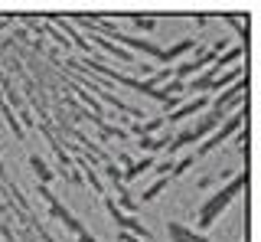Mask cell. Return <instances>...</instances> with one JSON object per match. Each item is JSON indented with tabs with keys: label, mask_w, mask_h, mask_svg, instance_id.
I'll use <instances>...</instances> for the list:
<instances>
[{
	"label": "cell",
	"mask_w": 261,
	"mask_h": 242,
	"mask_svg": "<svg viewBox=\"0 0 261 242\" xmlns=\"http://www.w3.org/2000/svg\"><path fill=\"white\" fill-rule=\"evenodd\" d=\"M88 43L101 46V50H105V53H111V56H114V59H118V62H130V66H134V53H127V50H121V46L108 43V39H105V36H92V39H88ZM95 46H92V50H95Z\"/></svg>",
	"instance_id": "cell-11"
},
{
	"label": "cell",
	"mask_w": 261,
	"mask_h": 242,
	"mask_svg": "<svg viewBox=\"0 0 261 242\" xmlns=\"http://www.w3.org/2000/svg\"><path fill=\"white\" fill-rule=\"evenodd\" d=\"M0 183H4V187L10 183V177H7V167H4V160H0Z\"/></svg>",
	"instance_id": "cell-17"
},
{
	"label": "cell",
	"mask_w": 261,
	"mask_h": 242,
	"mask_svg": "<svg viewBox=\"0 0 261 242\" xmlns=\"http://www.w3.org/2000/svg\"><path fill=\"white\" fill-rule=\"evenodd\" d=\"M209 102L206 95H199V99H190V102H183L179 108H173L170 115H160L163 118V125H179V121H186V118H193V115H199V111H206L209 108Z\"/></svg>",
	"instance_id": "cell-7"
},
{
	"label": "cell",
	"mask_w": 261,
	"mask_h": 242,
	"mask_svg": "<svg viewBox=\"0 0 261 242\" xmlns=\"http://www.w3.org/2000/svg\"><path fill=\"white\" fill-rule=\"evenodd\" d=\"M228 46H232V43H228V39H216V43H212L209 50L196 53V56H193L190 62H183V66H179V69H173V82H179V85H183L186 79L193 76V72H199V69H206V66H212V62H216L219 56H222V53L228 50Z\"/></svg>",
	"instance_id": "cell-4"
},
{
	"label": "cell",
	"mask_w": 261,
	"mask_h": 242,
	"mask_svg": "<svg viewBox=\"0 0 261 242\" xmlns=\"http://www.w3.org/2000/svg\"><path fill=\"white\" fill-rule=\"evenodd\" d=\"M137 148L141 151H167L170 148V134H160V138H137Z\"/></svg>",
	"instance_id": "cell-13"
},
{
	"label": "cell",
	"mask_w": 261,
	"mask_h": 242,
	"mask_svg": "<svg viewBox=\"0 0 261 242\" xmlns=\"http://www.w3.org/2000/svg\"><path fill=\"white\" fill-rule=\"evenodd\" d=\"M170 183H173V180H170V177H160V180H157V183H150V187H147V190H144V197H141V203H150V200H157V197H160V193H163V190H167V187H170ZM141 203H137V206H141Z\"/></svg>",
	"instance_id": "cell-14"
},
{
	"label": "cell",
	"mask_w": 261,
	"mask_h": 242,
	"mask_svg": "<svg viewBox=\"0 0 261 242\" xmlns=\"http://www.w3.org/2000/svg\"><path fill=\"white\" fill-rule=\"evenodd\" d=\"M245 125H248V102H245V105H242V108H235V111H232V115H228V118L222 121V125H219V128H216V131H212V134H209V138H206V141H199V151H193V157H196V160H199V157H209V154H212V151H216V148H219V144H225V141H228V138H232V134H235V131H242V128H245Z\"/></svg>",
	"instance_id": "cell-3"
},
{
	"label": "cell",
	"mask_w": 261,
	"mask_h": 242,
	"mask_svg": "<svg viewBox=\"0 0 261 242\" xmlns=\"http://www.w3.org/2000/svg\"><path fill=\"white\" fill-rule=\"evenodd\" d=\"M39 197H43L46 203H49V213H53L56 220H59V223L65 226V229H69L72 236H75V239L82 236V232H88V229H85V223H82V220H75V216L69 213V206H65V203H59V200L53 197V190H49V187H39Z\"/></svg>",
	"instance_id": "cell-5"
},
{
	"label": "cell",
	"mask_w": 261,
	"mask_h": 242,
	"mask_svg": "<svg viewBox=\"0 0 261 242\" xmlns=\"http://www.w3.org/2000/svg\"><path fill=\"white\" fill-rule=\"evenodd\" d=\"M167 236L173 242H209V236H202V232H196V229H186V226L176 223V220L167 223Z\"/></svg>",
	"instance_id": "cell-8"
},
{
	"label": "cell",
	"mask_w": 261,
	"mask_h": 242,
	"mask_svg": "<svg viewBox=\"0 0 261 242\" xmlns=\"http://www.w3.org/2000/svg\"><path fill=\"white\" fill-rule=\"evenodd\" d=\"M248 102V76L245 79H239L235 85H228V88H222V92L216 95V99L209 102V108H206V115H202L199 121H196L193 128H186V131H179V134H173L170 138V157L173 154H179L183 148H193V144H199V141H206L212 131H216L222 121L232 115L235 108H242V105Z\"/></svg>",
	"instance_id": "cell-1"
},
{
	"label": "cell",
	"mask_w": 261,
	"mask_h": 242,
	"mask_svg": "<svg viewBox=\"0 0 261 242\" xmlns=\"http://www.w3.org/2000/svg\"><path fill=\"white\" fill-rule=\"evenodd\" d=\"M130 27L144 30V33H150V30H157V17H134L130 20Z\"/></svg>",
	"instance_id": "cell-15"
},
{
	"label": "cell",
	"mask_w": 261,
	"mask_h": 242,
	"mask_svg": "<svg viewBox=\"0 0 261 242\" xmlns=\"http://www.w3.org/2000/svg\"><path fill=\"white\" fill-rule=\"evenodd\" d=\"M245 187H248V171H239V174H235V180H228L222 190L212 193L206 203L199 206V213H196V232H199V229H212V223H216L219 216L232 206V200L239 197Z\"/></svg>",
	"instance_id": "cell-2"
},
{
	"label": "cell",
	"mask_w": 261,
	"mask_h": 242,
	"mask_svg": "<svg viewBox=\"0 0 261 242\" xmlns=\"http://www.w3.org/2000/svg\"><path fill=\"white\" fill-rule=\"evenodd\" d=\"M27 164L33 167V174L39 177V187H49V183L56 180V171H53V167H46V160L39 157V154H30V157H27Z\"/></svg>",
	"instance_id": "cell-10"
},
{
	"label": "cell",
	"mask_w": 261,
	"mask_h": 242,
	"mask_svg": "<svg viewBox=\"0 0 261 242\" xmlns=\"http://www.w3.org/2000/svg\"><path fill=\"white\" fill-rule=\"evenodd\" d=\"M170 171H173V157H167V160L157 164V174H170Z\"/></svg>",
	"instance_id": "cell-16"
},
{
	"label": "cell",
	"mask_w": 261,
	"mask_h": 242,
	"mask_svg": "<svg viewBox=\"0 0 261 242\" xmlns=\"http://www.w3.org/2000/svg\"><path fill=\"white\" fill-rule=\"evenodd\" d=\"M225 23H228V27H232V30H239V46H245V50H248V23H245V17H235V13H225V17H222Z\"/></svg>",
	"instance_id": "cell-12"
},
{
	"label": "cell",
	"mask_w": 261,
	"mask_h": 242,
	"mask_svg": "<svg viewBox=\"0 0 261 242\" xmlns=\"http://www.w3.org/2000/svg\"><path fill=\"white\" fill-rule=\"evenodd\" d=\"M101 200H105V209H108V216L114 220V226H118V229H130V236H137L141 242H150V239H153V232L147 229V226H141V223L134 220V216L121 213V209H118V203H114L111 197H101Z\"/></svg>",
	"instance_id": "cell-6"
},
{
	"label": "cell",
	"mask_w": 261,
	"mask_h": 242,
	"mask_svg": "<svg viewBox=\"0 0 261 242\" xmlns=\"http://www.w3.org/2000/svg\"><path fill=\"white\" fill-rule=\"evenodd\" d=\"M118 242H141V239H137V236H130V232H121Z\"/></svg>",
	"instance_id": "cell-18"
},
{
	"label": "cell",
	"mask_w": 261,
	"mask_h": 242,
	"mask_svg": "<svg viewBox=\"0 0 261 242\" xmlns=\"http://www.w3.org/2000/svg\"><path fill=\"white\" fill-rule=\"evenodd\" d=\"M153 164H157V160H153V157H141V160H130V164L124 167V171H121V183H134L137 177H141V174H147V171H150Z\"/></svg>",
	"instance_id": "cell-9"
}]
</instances>
